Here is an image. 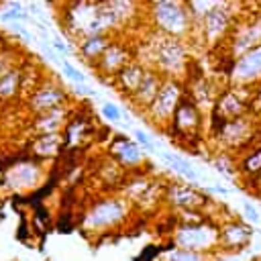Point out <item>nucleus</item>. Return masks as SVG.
I'll use <instances>...</instances> for the list:
<instances>
[{
	"label": "nucleus",
	"mask_w": 261,
	"mask_h": 261,
	"mask_svg": "<svg viewBox=\"0 0 261 261\" xmlns=\"http://www.w3.org/2000/svg\"><path fill=\"white\" fill-rule=\"evenodd\" d=\"M145 49H147V59L143 63L145 67L157 69L167 80L184 82L190 67V51L186 41L169 39L153 31L151 37L145 41Z\"/></svg>",
	"instance_id": "nucleus-1"
},
{
	"label": "nucleus",
	"mask_w": 261,
	"mask_h": 261,
	"mask_svg": "<svg viewBox=\"0 0 261 261\" xmlns=\"http://www.w3.org/2000/svg\"><path fill=\"white\" fill-rule=\"evenodd\" d=\"M147 10L155 33L177 41H186L192 37L194 22L186 2H155L149 4Z\"/></svg>",
	"instance_id": "nucleus-2"
},
{
	"label": "nucleus",
	"mask_w": 261,
	"mask_h": 261,
	"mask_svg": "<svg viewBox=\"0 0 261 261\" xmlns=\"http://www.w3.org/2000/svg\"><path fill=\"white\" fill-rule=\"evenodd\" d=\"M130 212V204L122 196H106L92 202L84 216H82V228L88 232H108L116 226H120Z\"/></svg>",
	"instance_id": "nucleus-3"
},
{
	"label": "nucleus",
	"mask_w": 261,
	"mask_h": 261,
	"mask_svg": "<svg viewBox=\"0 0 261 261\" xmlns=\"http://www.w3.org/2000/svg\"><path fill=\"white\" fill-rule=\"evenodd\" d=\"M171 247L202 253V255H216L218 249V222H212L210 218L200 222H186L175 224L171 230Z\"/></svg>",
	"instance_id": "nucleus-4"
},
{
	"label": "nucleus",
	"mask_w": 261,
	"mask_h": 261,
	"mask_svg": "<svg viewBox=\"0 0 261 261\" xmlns=\"http://www.w3.org/2000/svg\"><path fill=\"white\" fill-rule=\"evenodd\" d=\"M241 18L239 14V6L237 4H228V2H216L206 16L200 20V24L196 27L202 43L208 47H216V45H224L234 22ZM194 29V31H196Z\"/></svg>",
	"instance_id": "nucleus-5"
},
{
	"label": "nucleus",
	"mask_w": 261,
	"mask_h": 261,
	"mask_svg": "<svg viewBox=\"0 0 261 261\" xmlns=\"http://www.w3.org/2000/svg\"><path fill=\"white\" fill-rule=\"evenodd\" d=\"M212 112V130L226 120H234L247 114H253V90L228 86L220 90Z\"/></svg>",
	"instance_id": "nucleus-6"
},
{
	"label": "nucleus",
	"mask_w": 261,
	"mask_h": 261,
	"mask_svg": "<svg viewBox=\"0 0 261 261\" xmlns=\"http://www.w3.org/2000/svg\"><path fill=\"white\" fill-rule=\"evenodd\" d=\"M186 96V86L181 80H167L163 82L159 94L155 96V100L151 102V106L143 112L147 114L145 118L155 126V128H165L169 126L173 112L177 108V104L181 102V98Z\"/></svg>",
	"instance_id": "nucleus-7"
},
{
	"label": "nucleus",
	"mask_w": 261,
	"mask_h": 261,
	"mask_svg": "<svg viewBox=\"0 0 261 261\" xmlns=\"http://www.w3.org/2000/svg\"><path fill=\"white\" fill-rule=\"evenodd\" d=\"M257 124H259V118L255 114H247V116L222 122L220 126H216L212 130V137L220 151L234 155V151L247 147L253 141Z\"/></svg>",
	"instance_id": "nucleus-8"
},
{
	"label": "nucleus",
	"mask_w": 261,
	"mask_h": 261,
	"mask_svg": "<svg viewBox=\"0 0 261 261\" xmlns=\"http://www.w3.org/2000/svg\"><path fill=\"white\" fill-rule=\"evenodd\" d=\"M226 57L228 61L245 55L247 51L255 49L257 45H261V12L253 14V16H241L228 39H226Z\"/></svg>",
	"instance_id": "nucleus-9"
},
{
	"label": "nucleus",
	"mask_w": 261,
	"mask_h": 261,
	"mask_svg": "<svg viewBox=\"0 0 261 261\" xmlns=\"http://www.w3.org/2000/svg\"><path fill=\"white\" fill-rule=\"evenodd\" d=\"M202 126H204V114L194 104V100L186 94L181 98V102L177 104L167 130L173 137H177L179 141H194L196 137H200Z\"/></svg>",
	"instance_id": "nucleus-10"
},
{
	"label": "nucleus",
	"mask_w": 261,
	"mask_h": 261,
	"mask_svg": "<svg viewBox=\"0 0 261 261\" xmlns=\"http://www.w3.org/2000/svg\"><path fill=\"white\" fill-rule=\"evenodd\" d=\"M226 77H228V84L234 88L255 90L261 84V45L232 59L226 69Z\"/></svg>",
	"instance_id": "nucleus-11"
},
{
	"label": "nucleus",
	"mask_w": 261,
	"mask_h": 261,
	"mask_svg": "<svg viewBox=\"0 0 261 261\" xmlns=\"http://www.w3.org/2000/svg\"><path fill=\"white\" fill-rule=\"evenodd\" d=\"M135 59V51L126 45V43H122V41H118V39H112V43L108 45V49L102 53V57L96 61V65H94V69H96V73L106 82V84H110V82H114V77L130 63Z\"/></svg>",
	"instance_id": "nucleus-12"
},
{
	"label": "nucleus",
	"mask_w": 261,
	"mask_h": 261,
	"mask_svg": "<svg viewBox=\"0 0 261 261\" xmlns=\"http://www.w3.org/2000/svg\"><path fill=\"white\" fill-rule=\"evenodd\" d=\"M163 200L179 212H192V210L204 212V208L210 204V200L204 192L196 190L192 184H179V181H171L169 186H165Z\"/></svg>",
	"instance_id": "nucleus-13"
},
{
	"label": "nucleus",
	"mask_w": 261,
	"mask_h": 261,
	"mask_svg": "<svg viewBox=\"0 0 261 261\" xmlns=\"http://www.w3.org/2000/svg\"><path fill=\"white\" fill-rule=\"evenodd\" d=\"M251 239L253 228L239 218H226L218 224V249L224 253L243 251L247 245H251Z\"/></svg>",
	"instance_id": "nucleus-14"
},
{
	"label": "nucleus",
	"mask_w": 261,
	"mask_h": 261,
	"mask_svg": "<svg viewBox=\"0 0 261 261\" xmlns=\"http://www.w3.org/2000/svg\"><path fill=\"white\" fill-rule=\"evenodd\" d=\"M43 179V165L39 159H27L14 163L4 173V184L14 192H27L41 184Z\"/></svg>",
	"instance_id": "nucleus-15"
},
{
	"label": "nucleus",
	"mask_w": 261,
	"mask_h": 261,
	"mask_svg": "<svg viewBox=\"0 0 261 261\" xmlns=\"http://www.w3.org/2000/svg\"><path fill=\"white\" fill-rule=\"evenodd\" d=\"M67 102V92L59 84H39L27 98V106L33 112V116L55 110L59 106H65Z\"/></svg>",
	"instance_id": "nucleus-16"
},
{
	"label": "nucleus",
	"mask_w": 261,
	"mask_h": 261,
	"mask_svg": "<svg viewBox=\"0 0 261 261\" xmlns=\"http://www.w3.org/2000/svg\"><path fill=\"white\" fill-rule=\"evenodd\" d=\"M110 159L122 169V171H139L143 169V163H145V155H143V149L126 139V137H114L112 143H110Z\"/></svg>",
	"instance_id": "nucleus-17"
},
{
	"label": "nucleus",
	"mask_w": 261,
	"mask_h": 261,
	"mask_svg": "<svg viewBox=\"0 0 261 261\" xmlns=\"http://www.w3.org/2000/svg\"><path fill=\"white\" fill-rule=\"evenodd\" d=\"M163 82H165V77H163L157 69L147 67V71H145V75H143L139 88H137V90L133 92V96L128 98L130 104H133V108L139 110V112H145V110L151 106V102L155 100V96L159 94Z\"/></svg>",
	"instance_id": "nucleus-18"
},
{
	"label": "nucleus",
	"mask_w": 261,
	"mask_h": 261,
	"mask_svg": "<svg viewBox=\"0 0 261 261\" xmlns=\"http://www.w3.org/2000/svg\"><path fill=\"white\" fill-rule=\"evenodd\" d=\"M69 122V110L67 106H59L55 110L43 112L33 116L31 128H33V137L35 135H53V133H63L65 124Z\"/></svg>",
	"instance_id": "nucleus-19"
},
{
	"label": "nucleus",
	"mask_w": 261,
	"mask_h": 261,
	"mask_svg": "<svg viewBox=\"0 0 261 261\" xmlns=\"http://www.w3.org/2000/svg\"><path fill=\"white\" fill-rule=\"evenodd\" d=\"M114 35H92L86 37L82 41H77V55L88 63V65H96V61L102 57V53L108 49V45L112 43Z\"/></svg>",
	"instance_id": "nucleus-20"
},
{
	"label": "nucleus",
	"mask_w": 261,
	"mask_h": 261,
	"mask_svg": "<svg viewBox=\"0 0 261 261\" xmlns=\"http://www.w3.org/2000/svg\"><path fill=\"white\" fill-rule=\"evenodd\" d=\"M145 71H147V67H145L139 59H133V61H130V63H128V65L114 77V86H116V90H118L122 96L130 98L133 92L139 88V84H141Z\"/></svg>",
	"instance_id": "nucleus-21"
},
{
	"label": "nucleus",
	"mask_w": 261,
	"mask_h": 261,
	"mask_svg": "<svg viewBox=\"0 0 261 261\" xmlns=\"http://www.w3.org/2000/svg\"><path fill=\"white\" fill-rule=\"evenodd\" d=\"M63 135L53 133V135H35L31 141V153L35 159H51L63 151Z\"/></svg>",
	"instance_id": "nucleus-22"
},
{
	"label": "nucleus",
	"mask_w": 261,
	"mask_h": 261,
	"mask_svg": "<svg viewBox=\"0 0 261 261\" xmlns=\"http://www.w3.org/2000/svg\"><path fill=\"white\" fill-rule=\"evenodd\" d=\"M237 167H239V177L243 179H253L261 171V145L249 147L241 157H237Z\"/></svg>",
	"instance_id": "nucleus-23"
},
{
	"label": "nucleus",
	"mask_w": 261,
	"mask_h": 261,
	"mask_svg": "<svg viewBox=\"0 0 261 261\" xmlns=\"http://www.w3.org/2000/svg\"><path fill=\"white\" fill-rule=\"evenodd\" d=\"M22 90V71L20 67H12L0 75V102H12Z\"/></svg>",
	"instance_id": "nucleus-24"
},
{
	"label": "nucleus",
	"mask_w": 261,
	"mask_h": 261,
	"mask_svg": "<svg viewBox=\"0 0 261 261\" xmlns=\"http://www.w3.org/2000/svg\"><path fill=\"white\" fill-rule=\"evenodd\" d=\"M161 159H165L167 161V165L179 175V177H184V179H188L190 184H194V181H198V171L194 169V165L192 163H188L186 159H181L179 155H175V153H169V151H163L161 153Z\"/></svg>",
	"instance_id": "nucleus-25"
},
{
	"label": "nucleus",
	"mask_w": 261,
	"mask_h": 261,
	"mask_svg": "<svg viewBox=\"0 0 261 261\" xmlns=\"http://www.w3.org/2000/svg\"><path fill=\"white\" fill-rule=\"evenodd\" d=\"M0 20H2V22H8V24H12V22H22V24H27V22H31V14H29V10H27L22 4L12 2V4H8V6L0 12Z\"/></svg>",
	"instance_id": "nucleus-26"
},
{
	"label": "nucleus",
	"mask_w": 261,
	"mask_h": 261,
	"mask_svg": "<svg viewBox=\"0 0 261 261\" xmlns=\"http://www.w3.org/2000/svg\"><path fill=\"white\" fill-rule=\"evenodd\" d=\"M210 259L212 255H202V253H194V251H186L177 247H171L161 257V261H210Z\"/></svg>",
	"instance_id": "nucleus-27"
},
{
	"label": "nucleus",
	"mask_w": 261,
	"mask_h": 261,
	"mask_svg": "<svg viewBox=\"0 0 261 261\" xmlns=\"http://www.w3.org/2000/svg\"><path fill=\"white\" fill-rule=\"evenodd\" d=\"M212 165H214L222 175H239L237 157H234L232 153H224V151H220V153L214 157Z\"/></svg>",
	"instance_id": "nucleus-28"
},
{
	"label": "nucleus",
	"mask_w": 261,
	"mask_h": 261,
	"mask_svg": "<svg viewBox=\"0 0 261 261\" xmlns=\"http://www.w3.org/2000/svg\"><path fill=\"white\" fill-rule=\"evenodd\" d=\"M59 65H61V69H63L65 77H69V80H71L75 86H84V84H86V77H84V73H82V71H80V69H77L73 63H69V61H65V59H63Z\"/></svg>",
	"instance_id": "nucleus-29"
},
{
	"label": "nucleus",
	"mask_w": 261,
	"mask_h": 261,
	"mask_svg": "<svg viewBox=\"0 0 261 261\" xmlns=\"http://www.w3.org/2000/svg\"><path fill=\"white\" fill-rule=\"evenodd\" d=\"M100 112L108 118V120H112V122H122V110L116 106V104H112V102H104L102 104V108H100Z\"/></svg>",
	"instance_id": "nucleus-30"
},
{
	"label": "nucleus",
	"mask_w": 261,
	"mask_h": 261,
	"mask_svg": "<svg viewBox=\"0 0 261 261\" xmlns=\"http://www.w3.org/2000/svg\"><path fill=\"white\" fill-rule=\"evenodd\" d=\"M135 143L141 147V149H147V151H155V143L151 141L149 135H145L143 130H135Z\"/></svg>",
	"instance_id": "nucleus-31"
},
{
	"label": "nucleus",
	"mask_w": 261,
	"mask_h": 261,
	"mask_svg": "<svg viewBox=\"0 0 261 261\" xmlns=\"http://www.w3.org/2000/svg\"><path fill=\"white\" fill-rule=\"evenodd\" d=\"M51 47H53V51H55L57 55H67V53H69L67 43H65L59 35H53V37H51Z\"/></svg>",
	"instance_id": "nucleus-32"
},
{
	"label": "nucleus",
	"mask_w": 261,
	"mask_h": 261,
	"mask_svg": "<svg viewBox=\"0 0 261 261\" xmlns=\"http://www.w3.org/2000/svg\"><path fill=\"white\" fill-rule=\"evenodd\" d=\"M243 210H245V216L253 222V224H259L261 222V214L257 212V208L253 206V204H249V202H243Z\"/></svg>",
	"instance_id": "nucleus-33"
},
{
	"label": "nucleus",
	"mask_w": 261,
	"mask_h": 261,
	"mask_svg": "<svg viewBox=\"0 0 261 261\" xmlns=\"http://www.w3.org/2000/svg\"><path fill=\"white\" fill-rule=\"evenodd\" d=\"M253 114L257 118L261 116V84L253 90Z\"/></svg>",
	"instance_id": "nucleus-34"
},
{
	"label": "nucleus",
	"mask_w": 261,
	"mask_h": 261,
	"mask_svg": "<svg viewBox=\"0 0 261 261\" xmlns=\"http://www.w3.org/2000/svg\"><path fill=\"white\" fill-rule=\"evenodd\" d=\"M10 31H14L18 37H22V39H33V35L29 33V29L22 24V22H12L10 24Z\"/></svg>",
	"instance_id": "nucleus-35"
},
{
	"label": "nucleus",
	"mask_w": 261,
	"mask_h": 261,
	"mask_svg": "<svg viewBox=\"0 0 261 261\" xmlns=\"http://www.w3.org/2000/svg\"><path fill=\"white\" fill-rule=\"evenodd\" d=\"M247 184H249V190H251L255 196H259V198H261V171H259L253 179H249Z\"/></svg>",
	"instance_id": "nucleus-36"
},
{
	"label": "nucleus",
	"mask_w": 261,
	"mask_h": 261,
	"mask_svg": "<svg viewBox=\"0 0 261 261\" xmlns=\"http://www.w3.org/2000/svg\"><path fill=\"white\" fill-rule=\"evenodd\" d=\"M208 192H212V194H222V196H226V194H228V190H226V188H222V186H212V188H208Z\"/></svg>",
	"instance_id": "nucleus-37"
},
{
	"label": "nucleus",
	"mask_w": 261,
	"mask_h": 261,
	"mask_svg": "<svg viewBox=\"0 0 261 261\" xmlns=\"http://www.w3.org/2000/svg\"><path fill=\"white\" fill-rule=\"evenodd\" d=\"M259 122H261V116H259Z\"/></svg>",
	"instance_id": "nucleus-38"
}]
</instances>
